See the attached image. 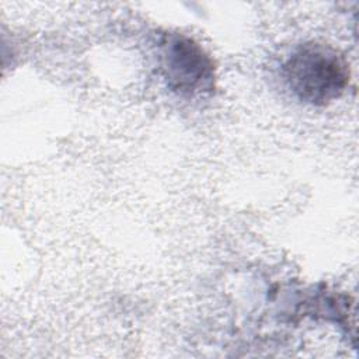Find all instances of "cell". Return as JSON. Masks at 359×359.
<instances>
[{
  "label": "cell",
  "instance_id": "cell-1",
  "mask_svg": "<svg viewBox=\"0 0 359 359\" xmlns=\"http://www.w3.org/2000/svg\"><path fill=\"white\" fill-rule=\"evenodd\" d=\"M283 76L300 101L325 105L346 88L349 65L330 45L309 42L300 45L285 62Z\"/></svg>",
  "mask_w": 359,
  "mask_h": 359
},
{
  "label": "cell",
  "instance_id": "cell-2",
  "mask_svg": "<svg viewBox=\"0 0 359 359\" xmlns=\"http://www.w3.org/2000/svg\"><path fill=\"white\" fill-rule=\"evenodd\" d=\"M161 50V69L174 91L192 95L210 88L213 65L198 43L174 34L164 38Z\"/></svg>",
  "mask_w": 359,
  "mask_h": 359
}]
</instances>
